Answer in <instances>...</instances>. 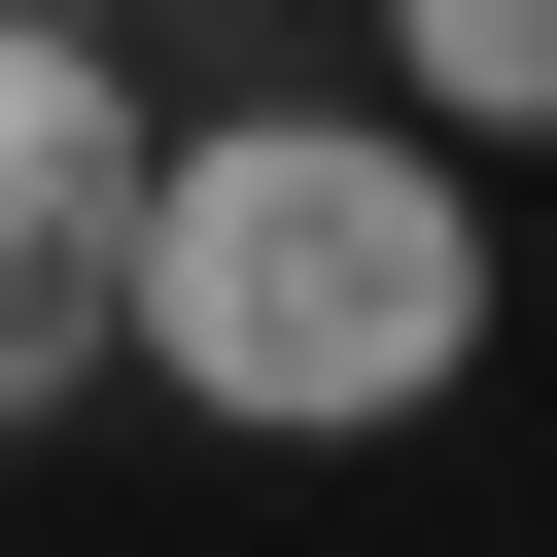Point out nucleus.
Instances as JSON below:
<instances>
[{
  "instance_id": "nucleus-1",
  "label": "nucleus",
  "mask_w": 557,
  "mask_h": 557,
  "mask_svg": "<svg viewBox=\"0 0 557 557\" xmlns=\"http://www.w3.org/2000/svg\"><path fill=\"white\" fill-rule=\"evenodd\" d=\"M139 348L209 383V418H418L453 348H487V244H453V174L418 139H174L139 174Z\"/></svg>"
},
{
  "instance_id": "nucleus-2",
  "label": "nucleus",
  "mask_w": 557,
  "mask_h": 557,
  "mask_svg": "<svg viewBox=\"0 0 557 557\" xmlns=\"http://www.w3.org/2000/svg\"><path fill=\"white\" fill-rule=\"evenodd\" d=\"M104 348H139V104H104L70 0H0V418L104 383Z\"/></svg>"
},
{
  "instance_id": "nucleus-3",
  "label": "nucleus",
  "mask_w": 557,
  "mask_h": 557,
  "mask_svg": "<svg viewBox=\"0 0 557 557\" xmlns=\"http://www.w3.org/2000/svg\"><path fill=\"white\" fill-rule=\"evenodd\" d=\"M383 35H418L453 104H557V0H383Z\"/></svg>"
}]
</instances>
